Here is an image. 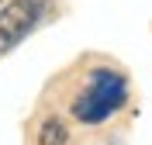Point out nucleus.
Segmentation results:
<instances>
[{
    "instance_id": "nucleus-1",
    "label": "nucleus",
    "mask_w": 152,
    "mask_h": 145,
    "mask_svg": "<svg viewBox=\"0 0 152 145\" xmlns=\"http://www.w3.org/2000/svg\"><path fill=\"white\" fill-rule=\"evenodd\" d=\"M124 97H128V83H124L121 73H114V69H94L90 73V87L76 97L73 114L80 121H86V125H100L104 117H111L124 104Z\"/></svg>"
},
{
    "instance_id": "nucleus-2",
    "label": "nucleus",
    "mask_w": 152,
    "mask_h": 145,
    "mask_svg": "<svg viewBox=\"0 0 152 145\" xmlns=\"http://www.w3.org/2000/svg\"><path fill=\"white\" fill-rule=\"evenodd\" d=\"M42 7H45V0H14L0 10V55L21 45V38L38 24Z\"/></svg>"
},
{
    "instance_id": "nucleus-3",
    "label": "nucleus",
    "mask_w": 152,
    "mask_h": 145,
    "mask_svg": "<svg viewBox=\"0 0 152 145\" xmlns=\"http://www.w3.org/2000/svg\"><path fill=\"white\" fill-rule=\"evenodd\" d=\"M69 131L62 121H56V117H48L45 125H42V131H38V145H66Z\"/></svg>"
}]
</instances>
